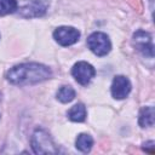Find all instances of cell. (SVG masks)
<instances>
[{
  "label": "cell",
  "mask_w": 155,
  "mask_h": 155,
  "mask_svg": "<svg viewBox=\"0 0 155 155\" xmlns=\"http://www.w3.org/2000/svg\"><path fill=\"white\" fill-rule=\"evenodd\" d=\"M71 74L75 80L81 85H87L96 74L94 68L87 62H78L71 69Z\"/></svg>",
  "instance_id": "7"
},
{
  "label": "cell",
  "mask_w": 155,
  "mask_h": 155,
  "mask_svg": "<svg viewBox=\"0 0 155 155\" xmlns=\"http://www.w3.org/2000/svg\"><path fill=\"white\" fill-rule=\"evenodd\" d=\"M128 2V5L134 10L137 11L138 13H142L143 12V4L140 0H126Z\"/></svg>",
  "instance_id": "14"
},
{
  "label": "cell",
  "mask_w": 155,
  "mask_h": 155,
  "mask_svg": "<svg viewBox=\"0 0 155 155\" xmlns=\"http://www.w3.org/2000/svg\"><path fill=\"white\" fill-rule=\"evenodd\" d=\"M139 125L140 127H150L154 125V108L144 107L139 113Z\"/></svg>",
  "instance_id": "9"
},
{
  "label": "cell",
  "mask_w": 155,
  "mask_h": 155,
  "mask_svg": "<svg viewBox=\"0 0 155 155\" xmlns=\"http://www.w3.org/2000/svg\"><path fill=\"white\" fill-rule=\"evenodd\" d=\"M54 40L62 46H70L75 44L80 38V31L73 27H59L53 33Z\"/></svg>",
  "instance_id": "6"
},
{
  "label": "cell",
  "mask_w": 155,
  "mask_h": 155,
  "mask_svg": "<svg viewBox=\"0 0 155 155\" xmlns=\"http://www.w3.org/2000/svg\"><path fill=\"white\" fill-rule=\"evenodd\" d=\"M132 42H133V46L142 54L150 57V58L154 57V45H153V40L149 33L144 30H137L133 34Z\"/></svg>",
  "instance_id": "5"
},
{
  "label": "cell",
  "mask_w": 155,
  "mask_h": 155,
  "mask_svg": "<svg viewBox=\"0 0 155 155\" xmlns=\"http://www.w3.org/2000/svg\"><path fill=\"white\" fill-rule=\"evenodd\" d=\"M131 91V82L127 78L117 75L114 78L111 84V94L115 99H124L128 96Z\"/></svg>",
  "instance_id": "8"
},
{
  "label": "cell",
  "mask_w": 155,
  "mask_h": 155,
  "mask_svg": "<svg viewBox=\"0 0 155 155\" xmlns=\"http://www.w3.org/2000/svg\"><path fill=\"white\" fill-rule=\"evenodd\" d=\"M0 99H1V93H0Z\"/></svg>",
  "instance_id": "16"
},
{
  "label": "cell",
  "mask_w": 155,
  "mask_h": 155,
  "mask_svg": "<svg viewBox=\"0 0 155 155\" xmlns=\"http://www.w3.org/2000/svg\"><path fill=\"white\" fill-rule=\"evenodd\" d=\"M31 148L35 154H56L57 149L51 136L41 128H38L31 137Z\"/></svg>",
  "instance_id": "2"
},
{
  "label": "cell",
  "mask_w": 155,
  "mask_h": 155,
  "mask_svg": "<svg viewBox=\"0 0 155 155\" xmlns=\"http://www.w3.org/2000/svg\"><path fill=\"white\" fill-rule=\"evenodd\" d=\"M68 117L75 122L84 121L86 117V108L84 107V104L79 103V104H75L74 107H71L68 111Z\"/></svg>",
  "instance_id": "10"
},
{
  "label": "cell",
  "mask_w": 155,
  "mask_h": 155,
  "mask_svg": "<svg viewBox=\"0 0 155 155\" xmlns=\"http://www.w3.org/2000/svg\"><path fill=\"white\" fill-rule=\"evenodd\" d=\"M74 97H75V91L70 86H62L57 92V98L62 103H69L74 99Z\"/></svg>",
  "instance_id": "12"
},
{
  "label": "cell",
  "mask_w": 155,
  "mask_h": 155,
  "mask_svg": "<svg viewBox=\"0 0 155 155\" xmlns=\"http://www.w3.org/2000/svg\"><path fill=\"white\" fill-rule=\"evenodd\" d=\"M48 6L47 0H22L19 4V16L24 18L41 17Z\"/></svg>",
  "instance_id": "3"
},
{
  "label": "cell",
  "mask_w": 155,
  "mask_h": 155,
  "mask_svg": "<svg viewBox=\"0 0 155 155\" xmlns=\"http://www.w3.org/2000/svg\"><path fill=\"white\" fill-rule=\"evenodd\" d=\"M143 150H144L145 153L154 154V153H155V143H154V140L145 142V143L143 144Z\"/></svg>",
  "instance_id": "15"
},
{
  "label": "cell",
  "mask_w": 155,
  "mask_h": 155,
  "mask_svg": "<svg viewBox=\"0 0 155 155\" xmlns=\"http://www.w3.org/2000/svg\"><path fill=\"white\" fill-rule=\"evenodd\" d=\"M75 144H76V148H78L80 151L87 153V151L91 150V148H92V145H93V139H92V137H91L90 134H87V133H81V134L78 136Z\"/></svg>",
  "instance_id": "11"
},
{
  "label": "cell",
  "mask_w": 155,
  "mask_h": 155,
  "mask_svg": "<svg viewBox=\"0 0 155 155\" xmlns=\"http://www.w3.org/2000/svg\"><path fill=\"white\" fill-rule=\"evenodd\" d=\"M52 71L44 64L39 63H24L11 68L6 78L15 85H33L50 79Z\"/></svg>",
  "instance_id": "1"
},
{
  "label": "cell",
  "mask_w": 155,
  "mask_h": 155,
  "mask_svg": "<svg viewBox=\"0 0 155 155\" xmlns=\"http://www.w3.org/2000/svg\"><path fill=\"white\" fill-rule=\"evenodd\" d=\"M17 0H0V16L12 13L17 10Z\"/></svg>",
  "instance_id": "13"
},
{
  "label": "cell",
  "mask_w": 155,
  "mask_h": 155,
  "mask_svg": "<svg viewBox=\"0 0 155 155\" xmlns=\"http://www.w3.org/2000/svg\"><path fill=\"white\" fill-rule=\"evenodd\" d=\"M87 46L94 54L101 56V57L109 53L111 48V44H110L108 35L104 33H99V31H96L88 36Z\"/></svg>",
  "instance_id": "4"
}]
</instances>
